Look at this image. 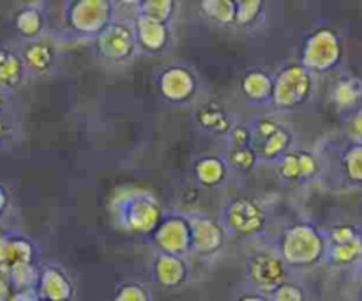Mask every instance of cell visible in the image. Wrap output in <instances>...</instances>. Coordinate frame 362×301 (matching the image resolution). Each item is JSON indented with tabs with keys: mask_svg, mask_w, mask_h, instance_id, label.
Here are the masks:
<instances>
[{
	"mask_svg": "<svg viewBox=\"0 0 362 301\" xmlns=\"http://www.w3.org/2000/svg\"><path fill=\"white\" fill-rule=\"evenodd\" d=\"M315 94V74L300 62H286L274 73L271 108L274 112H296L306 106Z\"/></svg>",
	"mask_w": 362,
	"mask_h": 301,
	"instance_id": "obj_5",
	"label": "cell"
},
{
	"mask_svg": "<svg viewBox=\"0 0 362 301\" xmlns=\"http://www.w3.org/2000/svg\"><path fill=\"white\" fill-rule=\"evenodd\" d=\"M95 55L108 64H126L138 55L136 35L133 21L115 18L98 38L94 39Z\"/></svg>",
	"mask_w": 362,
	"mask_h": 301,
	"instance_id": "obj_7",
	"label": "cell"
},
{
	"mask_svg": "<svg viewBox=\"0 0 362 301\" xmlns=\"http://www.w3.org/2000/svg\"><path fill=\"white\" fill-rule=\"evenodd\" d=\"M267 4L264 0H235V21L233 27L247 30L262 20Z\"/></svg>",
	"mask_w": 362,
	"mask_h": 301,
	"instance_id": "obj_28",
	"label": "cell"
},
{
	"mask_svg": "<svg viewBox=\"0 0 362 301\" xmlns=\"http://www.w3.org/2000/svg\"><path fill=\"white\" fill-rule=\"evenodd\" d=\"M191 225V255H198L202 259H211L221 254L226 246L225 229L218 216H212L209 212L193 211L187 212Z\"/></svg>",
	"mask_w": 362,
	"mask_h": 301,
	"instance_id": "obj_11",
	"label": "cell"
},
{
	"mask_svg": "<svg viewBox=\"0 0 362 301\" xmlns=\"http://www.w3.org/2000/svg\"><path fill=\"white\" fill-rule=\"evenodd\" d=\"M274 243L290 271L310 269L324 262L325 236L308 220H297L283 227Z\"/></svg>",
	"mask_w": 362,
	"mask_h": 301,
	"instance_id": "obj_2",
	"label": "cell"
},
{
	"mask_svg": "<svg viewBox=\"0 0 362 301\" xmlns=\"http://www.w3.org/2000/svg\"><path fill=\"white\" fill-rule=\"evenodd\" d=\"M194 123L198 124V127L207 131V133L226 137L233 120L223 103L211 99V101H205L197 106V110H194Z\"/></svg>",
	"mask_w": 362,
	"mask_h": 301,
	"instance_id": "obj_19",
	"label": "cell"
},
{
	"mask_svg": "<svg viewBox=\"0 0 362 301\" xmlns=\"http://www.w3.org/2000/svg\"><path fill=\"white\" fill-rule=\"evenodd\" d=\"M156 87L161 98L173 106H186L198 94V76L187 64H170L156 76Z\"/></svg>",
	"mask_w": 362,
	"mask_h": 301,
	"instance_id": "obj_10",
	"label": "cell"
},
{
	"mask_svg": "<svg viewBox=\"0 0 362 301\" xmlns=\"http://www.w3.org/2000/svg\"><path fill=\"white\" fill-rule=\"evenodd\" d=\"M218 220L226 236L232 239H244L247 243L264 239L269 225L267 208L251 195L230 197L219 209Z\"/></svg>",
	"mask_w": 362,
	"mask_h": 301,
	"instance_id": "obj_4",
	"label": "cell"
},
{
	"mask_svg": "<svg viewBox=\"0 0 362 301\" xmlns=\"http://www.w3.org/2000/svg\"><path fill=\"white\" fill-rule=\"evenodd\" d=\"M288 278L290 269L279 255L274 239L264 237L250 243L244 255V285L269 296Z\"/></svg>",
	"mask_w": 362,
	"mask_h": 301,
	"instance_id": "obj_3",
	"label": "cell"
},
{
	"mask_svg": "<svg viewBox=\"0 0 362 301\" xmlns=\"http://www.w3.org/2000/svg\"><path fill=\"white\" fill-rule=\"evenodd\" d=\"M11 301H45L41 297L35 296L34 293H14Z\"/></svg>",
	"mask_w": 362,
	"mask_h": 301,
	"instance_id": "obj_42",
	"label": "cell"
},
{
	"mask_svg": "<svg viewBox=\"0 0 362 301\" xmlns=\"http://www.w3.org/2000/svg\"><path fill=\"white\" fill-rule=\"evenodd\" d=\"M9 208H11L9 190H7V188L0 183V220L6 216V212L9 211Z\"/></svg>",
	"mask_w": 362,
	"mask_h": 301,
	"instance_id": "obj_39",
	"label": "cell"
},
{
	"mask_svg": "<svg viewBox=\"0 0 362 301\" xmlns=\"http://www.w3.org/2000/svg\"><path fill=\"white\" fill-rule=\"evenodd\" d=\"M223 158H225V163L226 166H228L230 172L250 174L253 172V170H257V166H260V161H258V156L253 147L226 151L225 154H223Z\"/></svg>",
	"mask_w": 362,
	"mask_h": 301,
	"instance_id": "obj_29",
	"label": "cell"
},
{
	"mask_svg": "<svg viewBox=\"0 0 362 301\" xmlns=\"http://www.w3.org/2000/svg\"><path fill=\"white\" fill-rule=\"evenodd\" d=\"M110 216L117 229L131 236L151 237L165 216L161 202L144 188H126L110 200Z\"/></svg>",
	"mask_w": 362,
	"mask_h": 301,
	"instance_id": "obj_1",
	"label": "cell"
},
{
	"mask_svg": "<svg viewBox=\"0 0 362 301\" xmlns=\"http://www.w3.org/2000/svg\"><path fill=\"white\" fill-rule=\"evenodd\" d=\"M193 179L204 188H219L228 181L230 170L225 158L218 154H204L197 158L191 166Z\"/></svg>",
	"mask_w": 362,
	"mask_h": 301,
	"instance_id": "obj_20",
	"label": "cell"
},
{
	"mask_svg": "<svg viewBox=\"0 0 362 301\" xmlns=\"http://www.w3.org/2000/svg\"><path fill=\"white\" fill-rule=\"evenodd\" d=\"M362 261V234L346 243H325L324 262L332 266H352Z\"/></svg>",
	"mask_w": 362,
	"mask_h": 301,
	"instance_id": "obj_23",
	"label": "cell"
},
{
	"mask_svg": "<svg viewBox=\"0 0 362 301\" xmlns=\"http://www.w3.org/2000/svg\"><path fill=\"white\" fill-rule=\"evenodd\" d=\"M14 290L6 273H0V301H11Z\"/></svg>",
	"mask_w": 362,
	"mask_h": 301,
	"instance_id": "obj_38",
	"label": "cell"
},
{
	"mask_svg": "<svg viewBox=\"0 0 362 301\" xmlns=\"http://www.w3.org/2000/svg\"><path fill=\"white\" fill-rule=\"evenodd\" d=\"M117 18L113 0H71L64 4V21L80 38L95 39Z\"/></svg>",
	"mask_w": 362,
	"mask_h": 301,
	"instance_id": "obj_6",
	"label": "cell"
},
{
	"mask_svg": "<svg viewBox=\"0 0 362 301\" xmlns=\"http://www.w3.org/2000/svg\"><path fill=\"white\" fill-rule=\"evenodd\" d=\"M134 35H136L138 53L148 57L165 55L173 41V30L170 23L147 20V18L134 16L133 20Z\"/></svg>",
	"mask_w": 362,
	"mask_h": 301,
	"instance_id": "obj_13",
	"label": "cell"
},
{
	"mask_svg": "<svg viewBox=\"0 0 362 301\" xmlns=\"http://www.w3.org/2000/svg\"><path fill=\"white\" fill-rule=\"evenodd\" d=\"M18 53L23 60L27 74H32V76H46L53 73L59 62V45L48 34L41 35L35 41L23 42Z\"/></svg>",
	"mask_w": 362,
	"mask_h": 301,
	"instance_id": "obj_12",
	"label": "cell"
},
{
	"mask_svg": "<svg viewBox=\"0 0 362 301\" xmlns=\"http://www.w3.org/2000/svg\"><path fill=\"white\" fill-rule=\"evenodd\" d=\"M345 176L354 183H362V144L349 147L341 159Z\"/></svg>",
	"mask_w": 362,
	"mask_h": 301,
	"instance_id": "obj_34",
	"label": "cell"
},
{
	"mask_svg": "<svg viewBox=\"0 0 362 301\" xmlns=\"http://www.w3.org/2000/svg\"><path fill=\"white\" fill-rule=\"evenodd\" d=\"M226 151H235V149H246L253 144V135L247 123H233L230 131L226 133Z\"/></svg>",
	"mask_w": 362,
	"mask_h": 301,
	"instance_id": "obj_35",
	"label": "cell"
},
{
	"mask_svg": "<svg viewBox=\"0 0 362 301\" xmlns=\"http://www.w3.org/2000/svg\"><path fill=\"white\" fill-rule=\"evenodd\" d=\"M74 282L59 264H41L34 294L45 301H73Z\"/></svg>",
	"mask_w": 362,
	"mask_h": 301,
	"instance_id": "obj_14",
	"label": "cell"
},
{
	"mask_svg": "<svg viewBox=\"0 0 362 301\" xmlns=\"http://www.w3.org/2000/svg\"><path fill=\"white\" fill-rule=\"evenodd\" d=\"M239 91L244 101L253 108H271L274 74L262 67H253L243 74L239 81Z\"/></svg>",
	"mask_w": 362,
	"mask_h": 301,
	"instance_id": "obj_16",
	"label": "cell"
},
{
	"mask_svg": "<svg viewBox=\"0 0 362 301\" xmlns=\"http://www.w3.org/2000/svg\"><path fill=\"white\" fill-rule=\"evenodd\" d=\"M39 248L30 237L20 232H7L6 273L18 264H41Z\"/></svg>",
	"mask_w": 362,
	"mask_h": 301,
	"instance_id": "obj_22",
	"label": "cell"
},
{
	"mask_svg": "<svg viewBox=\"0 0 362 301\" xmlns=\"http://www.w3.org/2000/svg\"><path fill=\"white\" fill-rule=\"evenodd\" d=\"M341 60V41L331 28H318L311 32L303 42L299 62L311 73H327Z\"/></svg>",
	"mask_w": 362,
	"mask_h": 301,
	"instance_id": "obj_8",
	"label": "cell"
},
{
	"mask_svg": "<svg viewBox=\"0 0 362 301\" xmlns=\"http://www.w3.org/2000/svg\"><path fill=\"white\" fill-rule=\"evenodd\" d=\"M45 4H25L20 9L14 13L13 25L16 34L23 39L25 42L35 41L41 35H45L46 28V13H45Z\"/></svg>",
	"mask_w": 362,
	"mask_h": 301,
	"instance_id": "obj_18",
	"label": "cell"
},
{
	"mask_svg": "<svg viewBox=\"0 0 362 301\" xmlns=\"http://www.w3.org/2000/svg\"><path fill=\"white\" fill-rule=\"evenodd\" d=\"M357 283H359V287L362 290V261L359 262V266H357Z\"/></svg>",
	"mask_w": 362,
	"mask_h": 301,
	"instance_id": "obj_43",
	"label": "cell"
},
{
	"mask_svg": "<svg viewBox=\"0 0 362 301\" xmlns=\"http://www.w3.org/2000/svg\"><path fill=\"white\" fill-rule=\"evenodd\" d=\"M292 145H293L292 130H290L286 124H283L276 133H272L271 137L264 138V140L257 142V144H253L251 147H253L255 152H257L260 165L274 166L276 161L292 149Z\"/></svg>",
	"mask_w": 362,
	"mask_h": 301,
	"instance_id": "obj_21",
	"label": "cell"
},
{
	"mask_svg": "<svg viewBox=\"0 0 362 301\" xmlns=\"http://www.w3.org/2000/svg\"><path fill=\"white\" fill-rule=\"evenodd\" d=\"M228 301H271V297H269L267 294L257 293V290L250 289V287H246L244 283H240V285H237L235 289L232 290Z\"/></svg>",
	"mask_w": 362,
	"mask_h": 301,
	"instance_id": "obj_37",
	"label": "cell"
},
{
	"mask_svg": "<svg viewBox=\"0 0 362 301\" xmlns=\"http://www.w3.org/2000/svg\"><path fill=\"white\" fill-rule=\"evenodd\" d=\"M276 172L281 177L285 183H293L299 184L300 181V159H299V149H290L286 154H283L281 158L276 161L274 165Z\"/></svg>",
	"mask_w": 362,
	"mask_h": 301,
	"instance_id": "obj_30",
	"label": "cell"
},
{
	"mask_svg": "<svg viewBox=\"0 0 362 301\" xmlns=\"http://www.w3.org/2000/svg\"><path fill=\"white\" fill-rule=\"evenodd\" d=\"M134 16L147 18V20L159 21V23H170L172 25L173 16L177 11V2L173 0H141V2L134 4Z\"/></svg>",
	"mask_w": 362,
	"mask_h": 301,
	"instance_id": "obj_26",
	"label": "cell"
},
{
	"mask_svg": "<svg viewBox=\"0 0 362 301\" xmlns=\"http://www.w3.org/2000/svg\"><path fill=\"white\" fill-rule=\"evenodd\" d=\"M151 275L154 283L163 289H179L191 278V264L187 259L156 251L151 262Z\"/></svg>",
	"mask_w": 362,
	"mask_h": 301,
	"instance_id": "obj_15",
	"label": "cell"
},
{
	"mask_svg": "<svg viewBox=\"0 0 362 301\" xmlns=\"http://www.w3.org/2000/svg\"><path fill=\"white\" fill-rule=\"evenodd\" d=\"M27 76L20 53L9 46H0V96H13Z\"/></svg>",
	"mask_w": 362,
	"mask_h": 301,
	"instance_id": "obj_17",
	"label": "cell"
},
{
	"mask_svg": "<svg viewBox=\"0 0 362 301\" xmlns=\"http://www.w3.org/2000/svg\"><path fill=\"white\" fill-rule=\"evenodd\" d=\"M6 251H7V232H0V273H6Z\"/></svg>",
	"mask_w": 362,
	"mask_h": 301,
	"instance_id": "obj_41",
	"label": "cell"
},
{
	"mask_svg": "<svg viewBox=\"0 0 362 301\" xmlns=\"http://www.w3.org/2000/svg\"><path fill=\"white\" fill-rule=\"evenodd\" d=\"M299 159H300V181L303 183H310V181L317 179L320 176V159L317 154L308 149H299Z\"/></svg>",
	"mask_w": 362,
	"mask_h": 301,
	"instance_id": "obj_36",
	"label": "cell"
},
{
	"mask_svg": "<svg viewBox=\"0 0 362 301\" xmlns=\"http://www.w3.org/2000/svg\"><path fill=\"white\" fill-rule=\"evenodd\" d=\"M202 16L219 27H233L235 21V0H202Z\"/></svg>",
	"mask_w": 362,
	"mask_h": 301,
	"instance_id": "obj_25",
	"label": "cell"
},
{
	"mask_svg": "<svg viewBox=\"0 0 362 301\" xmlns=\"http://www.w3.org/2000/svg\"><path fill=\"white\" fill-rule=\"evenodd\" d=\"M362 99V81L357 76H343L332 89V101L339 110H354Z\"/></svg>",
	"mask_w": 362,
	"mask_h": 301,
	"instance_id": "obj_24",
	"label": "cell"
},
{
	"mask_svg": "<svg viewBox=\"0 0 362 301\" xmlns=\"http://www.w3.org/2000/svg\"><path fill=\"white\" fill-rule=\"evenodd\" d=\"M151 243L156 251L189 259L191 255V225L187 212H165L158 229L151 234Z\"/></svg>",
	"mask_w": 362,
	"mask_h": 301,
	"instance_id": "obj_9",
	"label": "cell"
},
{
	"mask_svg": "<svg viewBox=\"0 0 362 301\" xmlns=\"http://www.w3.org/2000/svg\"><path fill=\"white\" fill-rule=\"evenodd\" d=\"M110 301H154L151 289L145 283L129 280L117 285L115 294Z\"/></svg>",
	"mask_w": 362,
	"mask_h": 301,
	"instance_id": "obj_31",
	"label": "cell"
},
{
	"mask_svg": "<svg viewBox=\"0 0 362 301\" xmlns=\"http://www.w3.org/2000/svg\"><path fill=\"white\" fill-rule=\"evenodd\" d=\"M352 133L356 137L357 144H362V108H359L352 120Z\"/></svg>",
	"mask_w": 362,
	"mask_h": 301,
	"instance_id": "obj_40",
	"label": "cell"
},
{
	"mask_svg": "<svg viewBox=\"0 0 362 301\" xmlns=\"http://www.w3.org/2000/svg\"><path fill=\"white\" fill-rule=\"evenodd\" d=\"M269 297H271V301H308V293L306 287L299 280L290 276L278 289L272 290Z\"/></svg>",
	"mask_w": 362,
	"mask_h": 301,
	"instance_id": "obj_33",
	"label": "cell"
},
{
	"mask_svg": "<svg viewBox=\"0 0 362 301\" xmlns=\"http://www.w3.org/2000/svg\"><path fill=\"white\" fill-rule=\"evenodd\" d=\"M18 131V119L11 105V96H0V144L9 142Z\"/></svg>",
	"mask_w": 362,
	"mask_h": 301,
	"instance_id": "obj_32",
	"label": "cell"
},
{
	"mask_svg": "<svg viewBox=\"0 0 362 301\" xmlns=\"http://www.w3.org/2000/svg\"><path fill=\"white\" fill-rule=\"evenodd\" d=\"M41 264H18L6 273L14 293H34Z\"/></svg>",
	"mask_w": 362,
	"mask_h": 301,
	"instance_id": "obj_27",
	"label": "cell"
}]
</instances>
